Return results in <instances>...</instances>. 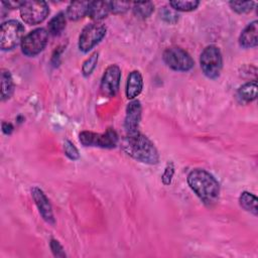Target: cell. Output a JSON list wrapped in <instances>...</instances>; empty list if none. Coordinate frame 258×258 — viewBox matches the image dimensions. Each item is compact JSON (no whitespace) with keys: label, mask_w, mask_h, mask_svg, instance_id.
I'll list each match as a JSON object with an SVG mask.
<instances>
[{"label":"cell","mask_w":258,"mask_h":258,"mask_svg":"<svg viewBox=\"0 0 258 258\" xmlns=\"http://www.w3.org/2000/svg\"><path fill=\"white\" fill-rule=\"evenodd\" d=\"M187 184L208 207L215 205L220 197V183L213 174L202 168H195L187 174Z\"/></svg>","instance_id":"1"},{"label":"cell","mask_w":258,"mask_h":258,"mask_svg":"<svg viewBox=\"0 0 258 258\" xmlns=\"http://www.w3.org/2000/svg\"><path fill=\"white\" fill-rule=\"evenodd\" d=\"M123 151L137 161L146 164H156L159 160V154L152 141L140 133L126 134L121 141Z\"/></svg>","instance_id":"2"},{"label":"cell","mask_w":258,"mask_h":258,"mask_svg":"<svg viewBox=\"0 0 258 258\" xmlns=\"http://www.w3.org/2000/svg\"><path fill=\"white\" fill-rule=\"evenodd\" d=\"M201 69L209 79H216L220 76L223 67V57L218 46L211 44L204 48L200 56Z\"/></svg>","instance_id":"3"},{"label":"cell","mask_w":258,"mask_h":258,"mask_svg":"<svg viewBox=\"0 0 258 258\" xmlns=\"http://www.w3.org/2000/svg\"><path fill=\"white\" fill-rule=\"evenodd\" d=\"M24 35L23 25L14 19L7 20L1 24L0 47L2 50H10L21 43Z\"/></svg>","instance_id":"4"},{"label":"cell","mask_w":258,"mask_h":258,"mask_svg":"<svg viewBox=\"0 0 258 258\" xmlns=\"http://www.w3.org/2000/svg\"><path fill=\"white\" fill-rule=\"evenodd\" d=\"M79 140L84 146L114 148L116 147L119 141V137L117 132L114 129L108 128L104 133L82 131L79 134Z\"/></svg>","instance_id":"5"},{"label":"cell","mask_w":258,"mask_h":258,"mask_svg":"<svg viewBox=\"0 0 258 258\" xmlns=\"http://www.w3.org/2000/svg\"><path fill=\"white\" fill-rule=\"evenodd\" d=\"M20 16L22 20L29 24L35 25L42 22L49 13V7L44 1H22L19 8Z\"/></svg>","instance_id":"6"},{"label":"cell","mask_w":258,"mask_h":258,"mask_svg":"<svg viewBox=\"0 0 258 258\" xmlns=\"http://www.w3.org/2000/svg\"><path fill=\"white\" fill-rule=\"evenodd\" d=\"M48 30L45 28H36L28 32L22 39L21 51L27 56H35L40 53L47 44Z\"/></svg>","instance_id":"7"},{"label":"cell","mask_w":258,"mask_h":258,"mask_svg":"<svg viewBox=\"0 0 258 258\" xmlns=\"http://www.w3.org/2000/svg\"><path fill=\"white\" fill-rule=\"evenodd\" d=\"M165 64L177 72H187L192 69L195 61L187 51L178 46L166 48L162 54Z\"/></svg>","instance_id":"8"},{"label":"cell","mask_w":258,"mask_h":258,"mask_svg":"<svg viewBox=\"0 0 258 258\" xmlns=\"http://www.w3.org/2000/svg\"><path fill=\"white\" fill-rule=\"evenodd\" d=\"M107 28L104 24L93 22L87 24L79 37V48L83 52H89L106 35Z\"/></svg>","instance_id":"9"},{"label":"cell","mask_w":258,"mask_h":258,"mask_svg":"<svg viewBox=\"0 0 258 258\" xmlns=\"http://www.w3.org/2000/svg\"><path fill=\"white\" fill-rule=\"evenodd\" d=\"M121 69L117 64H110L101 79L100 91L106 97H114L120 87Z\"/></svg>","instance_id":"10"},{"label":"cell","mask_w":258,"mask_h":258,"mask_svg":"<svg viewBox=\"0 0 258 258\" xmlns=\"http://www.w3.org/2000/svg\"><path fill=\"white\" fill-rule=\"evenodd\" d=\"M142 107L138 100L134 99L128 103L126 107V114L124 119V129L126 134H133L138 132L139 124L141 121Z\"/></svg>","instance_id":"11"},{"label":"cell","mask_w":258,"mask_h":258,"mask_svg":"<svg viewBox=\"0 0 258 258\" xmlns=\"http://www.w3.org/2000/svg\"><path fill=\"white\" fill-rule=\"evenodd\" d=\"M31 196H32V199H33L42 219L46 223L53 225L55 221H54V217H53V213H52V207L49 203V200L43 192V190L37 186H33L31 188Z\"/></svg>","instance_id":"12"},{"label":"cell","mask_w":258,"mask_h":258,"mask_svg":"<svg viewBox=\"0 0 258 258\" xmlns=\"http://www.w3.org/2000/svg\"><path fill=\"white\" fill-rule=\"evenodd\" d=\"M143 89V79L139 71L129 73L126 82L125 94L128 100H134Z\"/></svg>","instance_id":"13"},{"label":"cell","mask_w":258,"mask_h":258,"mask_svg":"<svg viewBox=\"0 0 258 258\" xmlns=\"http://www.w3.org/2000/svg\"><path fill=\"white\" fill-rule=\"evenodd\" d=\"M258 22L257 20L249 23L241 32L239 36V44L244 48L255 47L258 43Z\"/></svg>","instance_id":"14"},{"label":"cell","mask_w":258,"mask_h":258,"mask_svg":"<svg viewBox=\"0 0 258 258\" xmlns=\"http://www.w3.org/2000/svg\"><path fill=\"white\" fill-rule=\"evenodd\" d=\"M111 12L109 1H92L89 3L88 16L96 22L106 18Z\"/></svg>","instance_id":"15"},{"label":"cell","mask_w":258,"mask_h":258,"mask_svg":"<svg viewBox=\"0 0 258 258\" xmlns=\"http://www.w3.org/2000/svg\"><path fill=\"white\" fill-rule=\"evenodd\" d=\"M89 3L88 1H76L70 3V5L67 8L66 15L70 20L77 21L88 15V9H89Z\"/></svg>","instance_id":"16"},{"label":"cell","mask_w":258,"mask_h":258,"mask_svg":"<svg viewBox=\"0 0 258 258\" xmlns=\"http://www.w3.org/2000/svg\"><path fill=\"white\" fill-rule=\"evenodd\" d=\"M237 97L241 102H252L257 97V82L256 80L250 81L242 85L237 92Z\"/></svg>","instance_id":"17"},{"label":"cell","mask_w":258,"mask_h":258,"mask_svg":"<svg viewBox=\"0 0 258 258\" xmlns=\"http://www.w3.org/2000/svg\"><path fill=\"white\" fill-rule=\"evenodd\" d=\"M1 80V100L5 101L9 99L14 92V83L12 76L8 70L2 69L0 74Z\"/></svg>","instance_id":"18"},{"label":"cell","mask_w":258,"mask_h":258,"mask_svg":"<svg viewBox=\"0 0 258 258\" xmlns=\"http://www.w3.org/2000/svg\"><path fill=\"white\" fill-rule=\"evenodd\" d=\"M67 23V15L64 12L60 11L57 14H55L48 22L47 28H48V33H50L53 36L59 35L62 30L66 27Z\"/></svg>","instance_id":"19"},{"label":"cell","mask_w":258,"mask_h":258,"mask_svg":"<svg viewBox=\"0 0 258 258\" xmlns=\"http://www.w3.org/2000/svg\"><path fill=\"white\" fill-rule=\"evenodd\" d=\"M239 204L245 211L250 212L254 216H257V198L255 195L249 191L241 192L239 197Z\"/></svg>","instance_id":"20"},{"label":"cell","mask_w":258,"mask_h":258,"mask_svg":"<svg viewBox=\"0 0 258 258\" xmlns=\"http://www.w3.org/2000/svg\"><path fill=\"white\" fill-rule=\"evenodd\" d=\"M132 9L136 16L140 18H147L152 14L154 4L152 2H135L133 3Z\"/></svg>","instance_id":"21"},{"label":"cell","mask_w":258,"mask_h":258,"mask_svg":"<svg viewBox=\"0 0 258 258\" xmlns=\"http://www.w3.org/2000/svg\"><path fill=\"white\" fill-rule=\"evenodd\" d=\"M200 5V1L197 0H191V1H170L169 6L176 11H182V12H188L192 11L198 8Z\"/></svg>","instance_id":"22"},{"label":"cell","mask_w":258,"mask_h":258,"mask_svg":"<svg viewBox=\"0 0 258 258\" xmlns=\"http://www.w3.org/2000/svg\"><path fill=\"white\" fill-rule=\"evenodd\" d=\"M98 58H99V53L97 51H95L89 56V58H87L84 61L83 66H82V73L85 77H88L93 73V71L95 70V68L97 66Z\"/></svg>","instance_id":"23"},{"label":"cell","mask_w":258,"mask_h":258,"mask_svg":"<svg viewBox=\"0 0 258 258\" xmlns=\"http://www.w3.org/2000/svg\"><path fill=\"white\" fill-rule=\"evenodd\" d=\"M229 5L233 11H235L239 14H244V13L250 12L253 9L255 2H253V1H247V2L231 1V2H229Z\"/></svg>","instance_id":"24"},{"label":"cell","mask_w":258,"mask_h":258,"mask_svg":"<svg viewBox=\"0 0 258 258\" xmlns=\"http://www.w3.org/2000/svg\"><path fill=\"white\" fill-rule=\"evenodd\" d=\"M159 14H160V17L168 23H175L178 19V15L175 13V10H173L171 7H168V6L161 7Z\"/></svg>","instance_id":"25"},{"label":"cell","mask_w":258,"mask_h":258,"mask_svg":"<svg viewBox=\"0 0 258 258\" xmlns=\"http://www.w3.org/2000/svg\"><path fill=\"white\" fill-rule=\"evenodd\" d=\"M63 150L64 154L72 160H78L80 158V153L77 147L70 141V140H64L63 142Z\"/></svg>","instance_id":"26"},{"label":"cell","mask_w":258,"mask_h":258,"mask_svg":"<svg viewBox=\"0 0 258 258\" xmlns=\"http://www.w3.org/2000/svg\"><path fill=\"white\" fill-rule=\"evenodd\" d=\"M173 174H174V165L173 163L170 161L166 164L165 168H164V171L161 175V180H162V183L164 185H168L170 184L171 180H172V177H173Z\"/></svg>","instance_id":"27"},{"label":"cell","mask_w":258,"mask_h":258,"mask_svg":"<svg viewBox=\"0 0 258 258\" xmlns=\"http://www.w3.org/2000/svg\"><path fill=\"white\" fill-rule=\"evenodd\" d=\"M111 5V12L114 14H122L125 13L129 7H130V3L128 2H110Z\"/></svg>","instance_id":"28"},{"label":"cell","mask_w":258,"mask_h":258,"mask_svg":"<svg viewBox=\"0 0 258 258\" xmlns=\"http://www.w3.org/2000/svg\"><path fill=\"white\" fill-rule=\"evenodd\" d=\"M49 245H50V249H51V251H52L54 256H56V257H64L66 256L63 248H62V246L59 244V242L57 240L51 239Z\"/></svg>","instance_id":"29"},{"label":"cell","mask_w":258,"mask_h":258,"mask_svg":"<svg viewBox=\"0 0 258 258\" xmlns=\"http://www.w3.org/2000/svg\"><path fill=\"white\" fill-rule=\"evenodd\" d=\"M2 131L4 134H11V132L13 131V126L11 123H8V122H3L2 123Z\"/></svg>","instance_id":"30"}]
</instances>
